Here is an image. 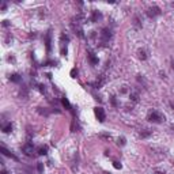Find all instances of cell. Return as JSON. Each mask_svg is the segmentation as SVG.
<instances>
[{"mask_svg": "<svg viewBox=\"0 0 174 174\" xmlns=\"http://www.w3.org/2000/svg\"><path fill=\"white\" fill-rule=\"evenodd\" d=\"M151 129H143L141 131V132H140V137H141V139H146V137H148L151 135Z\"/></svg>", "mask_w": 174, "mask_h": 174, "instance_id": "4fadbf2b", "label": "cell"}, {"mask_svg": "<svg viewBox=\"0 0 174 174\" xmlns=\"http://www.w3.org/2000/svg\"><path fill=\"white\" fill-rule=\"evenodd\" d=\"M1 129H3L4 133H10L11 131H12V124H11V123L3 124V125H1Z\"/></svg>", "mask_w": 174, "mask_h": 174, "instance_id": "8fae6325", "label": "cell"}, {"mask_svg": "<svg viewBox=\"0 0 174 174\" xmlns=\"http://www.w3.org/2000/svg\"><path fill=\"white\" fill-rule=\"evenodd\" d=\"M38 90H40L41 92H46V89H45L44 84H38Z\"/></svg>", "mask_w": 174, "mask_h": 174, "instance_id": "ffe728a7", "label": "cell"}, {"mask_svg": "<svg viewBox=\"0 0 174 174\" xmlns=\"http://www.w3.org/2000/svg\"><path fill=\"white\" fill-rule=\"evenodd\" d=\"M3 26H4V27H8V26H10V23H8V21H4V22H3Z\"/></svg>", "mask_w": 174, "mask_h": 174, "instance_id": "484cf974", "label": "cell"}, {"mask_svg": "<svg viewBox=\"0 0 174 174\" xmlns=\"http://www.w3.org/2000/svg\"><path fill=\"white\" fill-rule=\"evenodd\" d=\"M87 58H89V61H90V64H91V65H97V64L99 63L98 57H97V56L94 55L91 50L89 52V55H87Z\"/></svg>", "mask_w": 174, "mask_h": 174, "instance_id": "8992f818", "label": "cell"}, {"mask_svg": "<svg viewBox=\"0 0 174 174\" xmlns=\"http://www.w3.org/2000/svg\"><path fill=\"white\" fill-rule=\"evenodd\" d=\"M71 75H72V78H76L75 75H78V69H75V68H74V69L71 71Z\"/></svg>", "mask_w": 174, "mask_h": 174, "instance_id": "603a6c76", "label": "cell"}, {"mask_svg": "<svg viewBox=\"0 0 174 174\" xmlns=\"http://www.w3.org/2000/svg\"><path fill=\"white\" fill-rule=\"evenodd\" d=\"M99 38H101V44L102 45H106L109 42V40L112 38V31H110L109 27H103L99 33Z\"/></svg>", "mask_w": 174, "mask_h": 174, "instance_id": "7a4b0ae2", "label": "cell"}, {"mask_svg": "<svg viewBox=\"0 0 174 174\" xmlns=\"http://www.w3.org/2000/svg\"><path fill=\"white\" fill-rule=\"evenodd\" d=\"M114 167H116V169H121V165H120L118 162H114Z\"/></svg>", "mask_w": 174, "mask_h": 174, "instance_id": "d4e9b609", "label": "cell"}, {"mask_svg": "<svg viewBox=\"0 0 174 174\" xmlns=\"http://www.w3.org/2000/svg\"><path fill=\"white\" fill-rule=\"evenodd\" d=\"M0 151H1V154H3V155H6V157H10V158H12L14 160H19V159H18V157H17V155H14L12 152H10V151H8L7 148H6V147H1V148H0Z\"/></svg>", "mask_w": 174, "mask_h": 174, "instance_id": "52a82bcc", "label": "cell"}, {"mask_svg": "<svg viewBox=\"0 0 174 174\" xmlns=\"http://www.w3.org/2000/svg\"><path fill=\"white\" fill-rule=\"evenodd\" d=\"M22 152H23L25 155H27V157H31V155H33V152H34V146H33V143H31L30 140L26 141V143L22 146Z\"/></svg>", "mask_w": 174, "mask_h": 174, "instance_id": "3957f363", "label": "cell"}, {"mask_svg": "<svg viewBox=\"0 0 174 174\" xmlns=\"http://www.w3.org/2000/svg\"><path fill=\"white\" fill-rule=\"evenodd\" d=\"M6 7H7V4H6V3L3 1V4H1V10H3V11H6Z\"/></svg>", "mask_w": 174, "mask_h": 174, "instance_id": "4316f807", "label": "cell"}, {"mask_svg": "<svg viewBox=\"0 0 174 174\" xmlns=\"http://www.w3.org/2000/svg\"><path fill=\"white\" fill-rule=\"evenodd\" d=\"M99 137H103V139H108V140H109V139H110V135H106V133H101V135H99Z\"/></svg>", "mask_w": 174, "mask_h": 174, "instance_id": "44dd1931", "label": "cell"}, {"mask_svg": "<svg viewBox=\"0 0 174 174\" xmlns=\"http://www.w3.org/2000/svg\"><path fill=\"white\" fill-rule=\"evenodd\" d=\"M117 143H118V146H125V139H124V137H120Z\"/></svg>", "mask_w": 174, "mask_h": 174, "instance_id": "d6986e66", "label": "cell"}, {"mask_svg": "<svg viewBox=\"0 0 174 174\" xmlns=\"http://www.w3.org/2000/svg\"><path fill=\"white\" fill-rule=\"evenodd\" d=\"M159 14H160V8L158 7V6H151V7H148V10H147V15L150 18H155Z\"/></svg>", "mask_w": 174, "mask_h": 174, "instance_id": "277c9868", "label": "cell"}, {"mask_svg": "<svg viewBox=\"0 0 174 174\" xmlns=\"http://www.w3.org/2000/svg\"><path fill=\"white\" fill-rule=\"evenodd\" d=\"M171 68H173V69H174V61H173V63H171Z\"/></svg>", "mask_w": 174, "mask_h": 174, "instance_id": "1f68e13d", "label": "cell"}, {"mask_svg": "<svg viewBox=\"0 0 174 174\" xmlns=\"http://www.w3.org/2000/svg\"><path fill=\"white\" fill-rule=\"evenodd\" d=\"M139 58H140V60H146V58H147L146 50H143V49H141V50H139Z\"/></svg>", "mask_w": 174, "mask_h": 174, "instance_id": "2e32d148", "label": "cell"}, {"mask_svg": "<svg viewBox=\"0 0 174 174\" xmlns=\"http://www.w3.org/2000/svg\"><path fill=\"white\" fill-rule=\"evenodd\" d=\"M159 75H160V78H166V74H165V72H162V71L159 72Z\"/></svg>", "mask_w": 174, "mask_h": 174, "instance_id": "83f0119b", "label": "cell"}, {"mask_svg": "<svg viewBox=\"0 0 174 174\" xmlns=\"http://www.w3.org/2000/svg\"><path fill=\"white\" fill-rule=\"evenodd\" d=\"M10 80L14 83H21L22 82V76L19 75V74H12V75L10 76Z\"/></svg>", "mask_w": 174, "mask_h": 174, "instance_id": "30bf717a", "label": "cell"}, {"mask_svg": "<svg viewBox=\"0 0 174 174\" xmlns=\"http://www.w3.org/2000/svg\"><path fill=\"white\" fill-rule=\"evenodd\" d=\"M94 113H95V116H97L99 123H103V121H105L106 113H105V110H103L102 108H95V109H94Z\"/></svg>", "mask_w": 174, "mask_h": 174, "instance_id": "5b68a950", "label": "cell"}, {"mask_svg": "<svg viewBox=\"0 0 174 174\" xmlns=\"http://www.w3.org/2000/svg\"><path fill=\"white\" fill-rule=\"evenodd\" d=\"M129 99L133 101V102H137L139 101V92L136 90H131L129 91Z\"/></svg>", "mask_w": 174, "mask_h": 174, "instance_id": "9c48e42d", "label": "cell"}, {"mask_svg": "<svg viewBox=\"0 0 174 174\" xmlns=\"http://www.w3.org/2000/svg\"><path fill=\"white\" fill-rule=\"evenodd\" d=\"M61 103H63V106H64V108H67L68 110L72 109V106L69 105V102H68V99H67V98H61Z\"/></svg>", "mask_w": 174, "mask_h": 174, "instance_id": "9a60e30c", "label": "cell"}, {"mask_svg": "<svg viewBox=\"0 0 174 174\" xmlns=\"http://www.w3.org/2000/svg\"><path fill=\"white\" fill-rule=\"evenodd\" d=\"M1 174H10V173H8V171L6 170V169H3V170H1Z\"/></svg>", "mask_w": 174, "mask_h": 174, "instance_id": "f1b7e54d", "label": "cell"}, {"mask_svg": "<svg viewBox=\"0 0 174 174\" xmlns=\"http://www.w3.org/2000/svg\"><path fill=\"white\" fill-rule=\"evenodd\" d=\"M170 106H171V108L174 109V102H170Z\"/></svg>", "mask_w": 174, "mask_h": 174, "instance_id": "4dcf8cb0", "label": "cell"}, {"mask_svg": "<svg viewBox=\"0 0 174 174\" xmlns=\"http://www.w3.org/2000/svg\"><path fill=\"white\" fill-rule=\"evenodd\" d=\"M45 41H46V50L50 52V31L45 35Z\"/></svg>", "mask_w": 174, "mask_h": 174, "instance_id": "5bb4252c", "label": "cell"}, {"mask_svg": "<svg viewBox=\"0 0 174 174\" xmlns=\"http://www.w3.org/2000/svg\"><path fill=\"white\" fill-rule=\"evenodd\" d=\"M155 174H165V171H155Z\"/></svg>", "mask_w": 174, "mask_h": 174, "instance_id": "f546056e", "label": "cell"}, {"mask_svg": "<svg viewBox=\"0 0 174 174\" xmlns=\"http://www.w3.org/2000/svg\"><path fill=\"white\" fill-rule=\"evenodd\" d=\"M147 120H148L150 123H155V124L163 123V121H165V114H162V113L158 112V110H152V112L148 113Z\"/></svg>", "mask_w": 174, "mask_h": 174, "instance_id": "6da1fadb", "label": "cell"}, {"mask_svg": "<svg viewBox=\"0 0 174 174\" xmlns=\"http://www.w3.org/2000/svg\"><path fill=\"white\" fill-rule=\"evenodd\" d=\"M135 25H136L137 27H141V22H140L139 17H136V18H135Z\"/></svg>", "mask_w": 174, "mask_h": 174, "instance_id": "ac0fdd59", "label": "cell"}, {"mask_svg": "<svg viewBox=\"0 0 174 174\" xmlns=\"http://www.w3.org/2000/svg\"><path fill=\"white\" fill-rule=\"evenodd\" d=\"M110 101H112V103L114 106H117V101H116V97H112V98H110Z\"/></svg>", "mask_w": 174, "mask_h": 174, "instance_id": "cb8c5ba5", "label": "cell"}, {"mask_svg": "<svg viewBox=\"0 0 174 174\" xmlns=\"http://www.w3.org/2000/svg\"><path fill=\"white\" fill-rule=\"evenodd\" d=\"M37 170H38V173H42V171H44V163L38 162V165H37Z\"/></svg>", "mask_w": 174, "mask_h": 174, "instance_id": "e0dca14e", "label": "cell"}, {"mask_svg": "<svg viewBox=\"0 0 174 174\" xmlns=\"http://www.w3.org/2000/svg\"><path fill=\"white\" fill-rule=\"evenodd\" d=\"M56 64V61H52V60H49V61H45L44 63V65H55Z\"/></svg>", "mask_w": 174, "mask_h": 174, "instance_id": "7402d4cb", "label": "cell"}, {"mask_svg": "<svg viewBox=\"0 0 174 174\" xmlns=\"http://www.w3.org/2000/svg\"><path fill=\"white\" fill-rule=\"evenodd\" d=\"M37 154H38V155H46V154H48V147H46V146H41V147H38Z\"/></svg>", "mask_w": 174, "mask_h": 174, "instance_id": "7c38bea8", "label": "cell"}, {"mask_svg": "<svg viewBox=\"0 0 174 174\" xmlns=\"http://www.w3.org/2000/svg\"><path fill=\"white\" fill-rule=\"evenodd\" d=\"M99 19H102V14H101V12H98L97 10H94V11H92V14H91L90 21H91V22H98Z\"/></svg>", "mask_w": 174, "mask_h": 174, "instance_id": "ba28073f", "label": "cell"}]
</instances>
